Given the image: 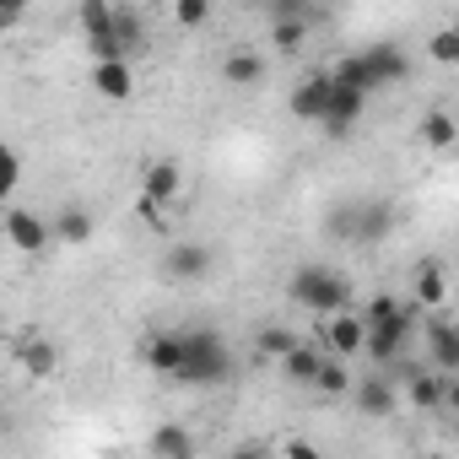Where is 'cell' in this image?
<instances>
[{"label":"cell","mask_w":459,"mask_h":459,"mask_svg":"<svg viewBox=\"0 0 459 459\" xmlns=\"http://www.w3.org/2000/svg\"><path fill=\"white\" fill-rule=\"evenodd\" d=\"M227 373H233V351H227V341H221L216 330H189V335H178V373H173V378L211 389V384H221Z\"/></svg>","instance_id":"cell-1"},{"label":"cell","mask_w":459,"mask_h":459,"mask_svg":"<svg viewBox=\"0 0 459 459\" xmlns=\"http://www.w3.org/2000/svg\"><path fill=\"white\" fill-rule=\"evenodd\" d=\"M287 298L298 303V308H308V314H346L351 308V281L341 276V271H330V265H303L298 276H292V287H287Z\"/></svg>","instance_id":"cell-2"},{"label":"cell","mask_w":459,"mask_h":459,"mask_svg":"<svg viewBox=\"0 0 459 459\" xmlns=\"http://www.w3.org/2000/svg\"><path fill=\"white\" fill-rule=\"evenodd\" d=\"M411 335H416V303H400L389 319H378V325H368V335H362V351L373 357V362H400L405 357V346H411Z\"/></svg>","instance_id":"cell-3"},{"label":"cell","mask_w":459,"mask_h":459,"mask_svg":"<svg viewBox=\"0 0 459 459\" xmlns=\"http://www.w3.org/2000/svg\"><path fill=\"white\" fill-rule=\"evenodd\" d=\"M362 335H368V330H362V319L346 308V314H325V319H319V341H314V346H319L325 357L346 362V357H357V351H362Z\"/></svg>","instance_id":"cell-4"},{"label":"cell","mask_w":459,"mask_h":459,"mask_svg":"<svg viewBox=\"0 0 459 459\" xmlns=\"http://www.w3.org/2000/svg\"><path fill=\"white\" fill-rule=\"evenodd\" d=\"M6 244L17 255H44L55 238H49V216L39 211H6Z\"/></svg>","instance_id":"cell-5"},{"label":"cell","mask_w":459,"mask_h":459,"mask_svg":"<svg viewBox=\"0 0 459 459\" xmlns=\"http://www.w3.org/2000/svg\"><path fill=\"white\" fill-rule=\"evenodd\" d=\"M427 351H432V373H459V330H454V319L437 308L432 314V325H427Z\"/></svg>","instance_id":"cell-6"},{"label":"cell","mask_w":459,"mask_h":459,"mask_svg":"<svg viewBox=\"0 0 459 459\" xmlns=\"http://www.w3.org/2000/svg\"><path fill=\"white\" fill-rule=\"evenodd\" d=\"M405 400H411L416 411H437V405L454 400V378H448V373H432V368H411V378H405Z\"/></svg>","instance_id":"cell-7"},{"label":"cell","mask_w":459,"mask_h":459,"mask_svg":"<svg viewBox=\"0 0 459 459\" xmlns=\"http://www.w3.org/2000/svg\"><path fill=\"white\" fill-rule=\"evenodd\" d=\"M362 108H368V98L362 92H351V87H335L330 82V103H325V135H351V125L362 119Z\"/></svg>","instance_id":"cell-8"},{"label":"cell","mask_w":459,"mask_h":459,"mask_svg":"<svg viewBox=\"0 0 459 459\" xmlns=\"http://www.w3.org/2000/svg\"><path fill=\"white\" fill-rule=\"evenodd\" d=\"M325 103H330V71L303 76V82H298V92H292V114L319 125V119H325Z\"/></svg>","instance_id":"cell-9"},{"label":"cell","mask_w":459,"mask_h":459,"mask_svg":"<svg viewBox=\"0 0 459 459\" xmlns=\"http://www.w3.org/2000/svg\"><path fill=\"white\" fill-rule=\"evenodd\" d=\"M92 87H98V98L125 103V98L135 92V71H130V60H103V65H92Z\"/></svg>","instance_id":"cell-10"},{"label":"cell","mask_w":459,"mask_h":459,"mask_svg":"<svg viewBox=\"0 0 459 459\" xmlns=\"http://www.w3.org/2000/svg\"><path fill=\"white\" fill-rule=\"evenodd\" d=\"M211 271V249L205 244H173L168 249V276L173 281H200Z\"/></svg>","instance_id":"cell-11"},{"label":"cell","mask_w":459,"mask_h":459,"mask_svg":"<svg viewBox=\"0 0 459 459\" xmlns=\"http://www.w3.org/2000/svg\"><path fill=\"white\" fill-rule=\"evenodd\" d=\"M17 362H22V373H28V378H55L60 351H55L44 335H28V341H17Z\"/></svg>","instance_id":"cell-12"},{"label":"cell","mask_w":459,"mask_h":459,"mask_svg":"<svg viewBox=\"0 0 459 459\" xmlns=\"http://www.w3.org/2000/svg\"><path fill=\"white\" fill-rule=\"evenodd\" d=\"M146 454H152V459H195V437H189L178 421H162V427L146 437Z\"/></svg>","instance_id":"cell-13"},{"label":"cell","mask_w":459,"mask_h":459,"mask_svg":"<svg viewBox=\"0 0 459 459\" xmlns=\"http://www.w3.org/2000/svg\"><path fill=\"white\" fill-rule=\"evenodd\" d=\"M49 238H60L65 249H76V244H87V238H92V216H87L82 205H65L60 216H49Z\"/></svg>","instance_id":"cell-14"},{"label":"cell","mask_w":459,"mask_h":459,"mask_svg":"<svg viewBox=\"0 0 459 459\" xmlns=\"http://www.w3.org/2000/svg\"><path fill=\"white\" fill-rule=\"evenodd\" d=\"M178 184H184L178 162H152V168H146V184H141V200H152V205H168V200L178 195Z\"/></svg>","instance_id":"cell-15"},{"label":"cell","mask_w":459,"mask_h":459,"mask_svg":"<svg viewBox=\"0 0 459 459\" xmlns=\"http://www.w3.org/2000/svg\"><path fill=\"white\" fill-rule=\"evenodd\" d=\"M351 389H357L362 416H389V411H394V400H400V389H394L389 378H362V384H351Z\"/></svg>","instance_id":"cell-16"},{"label":"cell","mask_w":459,"mask_h":459,"mask_svg":"<svg viewBox=\"0 0 459 459\" xmlns=\"http://www.w3.org/2000/svg\"><path fill=\"white\" fill-rule=\"evenodd\" d=\"M221 76H227V87H255L265 76V60L255 49H233V55L221 60Z\"/></svg>","instance_id":"cell-17"},{"label":"cell","mask_w":459,"mask_h":459,"mask_svg":"<svg viewBox=\"0 0 459 459\" xmlns=\"http://www.w3.org/2000/svg\"><path fill=\"white\" fill-rule=\"evenodd\" d=\"M319 362H325V351L314 346V341H298L287 357H281V373L292 378V384H314V373H319Z\"/></svg>","instance_id":"cell-18"},{"label":"cell","mask_w":459,"mask_h":459,"mask_svg":"<svg viewBox=\"0 0 459 459\" xmlns=\"http://www.w3.org/2000/svg\"><path fill=\"white\" fill-rule=\"evenodd\" d=\"M141 362H146L152 373L173 378V373H178V335H152V341L141 346Z\"/></svg>","instance_id":"cell-19"},{"label":"cell","mask_w":459,"mask_h":459,"mask_svg":"<svg viewBox=\"0 0 459 459\" xmlns=\"http://www.w3.org/2000/svg\"><path fill=\"white\" fill-rule=\"evenodd\" d=\"M448 303V276L443 265H421L416 271V308H443Z\"/></svg>","instance_id":"cell-20"},{"label":"cell","mask_w":459,"mask_h":459,"mask_svg":"<svg viewBox=\"0 0 459 459\" xmlns=\"http://www.w3.org/2000/svg\"><path fill=\"white\" fill-rule=\"evenodd\" d=\"M454 135H459V125H454V114H448V108H432V114L421 119V141H427L432 152H448V146H454Z\"/></svg>","instance_id":"cell-21"},{"label":"cell","mask_w":459,"mask_h":459,"mask_svg":"<svg viewBox=\"0 0 459 459\" xmlns=\"http://www.w3.org/2000/svg\"><path fill=\"white\" fill-rule=\"evenodd\" d=\"M114 33H119V44H125V60L146 44V28H141V17H135L130 6H114Z\"/></svg>","instance_id":"cell-22"},{"label":"cell","mask_w":459,"mask_h":459,"mask_svg":"<svg viewBox=\"0 0 459 459\" xmlns=\"http://www.w3.org/2000/svg\"><path fill=\"white\" fill-rule=\"evenodd\" d=\"M314 389H319V394H351V373H346V362L325 357L319 373H314Z\"/></svg>","instance_id":"cell-23"},{"label":"cell","mask_w":459,"mask_h":459,"mask_svg":"<svg viewBox=\"0 0 459 459\" xmlns=\"http://www.w3.org/2000/svg\"><path fill=\"white\" fill-rule=\"evenodd\" d=\"M292 346H298V335H292V330H281V325H265V330L255 335V351H260V357H276V362H281Z\"/></svg>","instance_id":"cell-24"},{"label":"cell","mask_w":459,"mask_h":459,"mask_svg":"<svg viewBox=\"0 0 459 459\" xmlns=\"http://www.w3.org/2000/svg\"><path fill=\"white\" fill-rule=\"evenodd\" d=\"M17 184H22V157H17L6 141H0V205L17 195Z\"/></svg>","instance_id":"cell-25"},{"label":"cell","mask_w":459,"mask_h":459,"mask_svg":"<svg viewBox=\"0 0 459 459\" xmlns=\"http://www.w3.org/2000/svg\"><path fill=\"white\" fill-rule=\"evenodd\" d=\"M173 22H178V28H205V22H211V6H205V0H178V6H173Z\"/></svg>","instance_id":"cell-26"},{"label":"cell","mask_w":459,"mask_h":459,"mask_svg":"<svg viewBox=\"0 0 459 459\" xmlns=\"http://www.w3.org/2000/svg\"><path fill=\"white\" fill-rule=\"evenodd\" d=\"M427 49H432V60H443V65H454V60H459V33H454V28H437Z\"/></svg>","instance_id":"cell-27"},{"label":"cell","mask_w":459,"mask_h":459,"mask_svg":"<svg viewBox=\"0 0 459 459\" xmlns=\"http://www.w3.org/2000/svg\"><path fill=\"white\" fill-rule=\"evenodd\" d=\"M394 308H400V298H394V292H378V298H373V303H368V308H362L357 319H362V330H368V325H378V319H389Z\"/></svg>","instance_id":"cell-28"},{"label":"cell","mask_w":459,"mask_h":459,"mask_svg":"<svg viewBox=\"0 0 459 459\" xmlns=\"http://www.w3.org/2000/svg\"><path fill=\"white\" fill-rule=\"evenodd\" d=\"M281 459H325V454H319L314 443H303V437H292V443L281 448Z\"/></svg>","instance_id":"cell-29"},{"label":"cell","mask_w":459,"mask_h":459,"mask_svg":"<svg viewBox=\"0 0 459 459\" xmlns=\"http://www.w3.org/2000/svg\"><path fill=\"white\" fill-rule=\"evenodd\" d=\"M22 22H28V6H0V33H12Z\"/></svg>","instance_id":"cell-30"},{"label":"cell","mask_w":459,"mask_h":459,"mask_svg":"<svg viewBox=\"0 0 459 459\" xmlns=\"http://www.w3.org/2000/svg\"><path fill=\"white\" fill-rule=\"evenodd\" d=\"M135 216H141L146 227H162V205H152V200H141V205H135Z\"/></svg>","instance_id":"cell-31"},{"label":"cell","mask_w":459,"mask_h":459,"mask_svg":"<svg viewBox=\"0 0 459 459\" xmlns=\"http://www.w3.org/2000/svg\"><path fill=\"white\" fill-rule=\"evenodd\" d=\"M227 459H265V448H260V443H244V448L227 454Z\"/></svg>","instance_id":"cell-32"}]
</instances>
